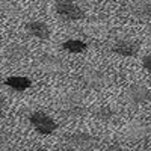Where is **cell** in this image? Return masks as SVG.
I'll return each instance as SVG.
<instances>
[{
    "instance_id": "obj_1",
    "label": "cell",
    "mask_w": 151,
    "mask_h": 151,
    "mask_svg": "<svg viewBox=\"0 0 151 151\" xmlns=\"http://www.w3.org/2000/svg\"><path fill=\"white\" fill-rule=\"evenodd\" d=\"M79 83L85 89L100 91V89H104L106 85L109 83V74L97 68H89V70H85L79 76Z\"/></svg>"
},
{
    "instance_id": "obj_2",
    "label": "cell",
    "mask_w": 151,
    "mask_h": 151,
    "mask_svg": "<svg viewBox=\"0 0 151 151\" xmlns=\"http://www.w3.org/2000/svg\"><path fill=\"white\" fill-rule=\"evenodd\" d=\"M55 11L65 21H77L85 17V11L73 0H58L55 3Z\"/></svg>"
},
{
    "instance_id": "obj_3",
    "label": "cell",
    "mask_w": 151,
    "mask_h": 151,
    "mask_svg": "<svg viewBox=\"0 0 151 151\" xmlns=\"http://www.w3.org/2000/svg\"><path fill=\"white\" fill-rule=\"evenodd\" d=\"M29 122L40 134H52L58 129V122L44 112L36 110L29 116Z\"/></svg>"
},
{
    "instance_id": "obj_4",
    "label": "cell",
    "mask_w": 151,
    "mask_h": 151,
    "mask_svg": "<svg viewBox=\"0 0 151 151\" xmlns=\"http://www.w3.org/2000/svg\"><path fill=\"white\" fill-rule=\"evenodd\" d=\"M62 110L70 116H80L86 112L85 100L79 92H70L62 98Z\"/></svg>"
},
{
    "instance_id": "obj_5",
    "label": "cell",
    "mask_w": 151,
    "mask_h": 151,
    "mask_svg": "<svg viewBox=\"0 0 151 151\" xmlns=\"http://www.w3.org/2000/svg\"><path fill=\"white\" fill-rule=\"evenodd\" d=\"M97 144V139L86 133H74L70 134L65 141V147L71 151H88Z\"/></svg>"
},
{
    "instance_id": "obj_6",
    "label": "cell",
    "mask_w": 151,
    "mask_h": 151,
    "mask_svg": "<svg viewBox=\"0 0 151 151\" xmlns=\"http://www.w3.org/2000/svg\"><path fill=\"white\" fill-rule=\"evenodd\" d=\"M36 65L41 71L47 73V74H59L65 71V64L60 58L55 56V55H42L38 58Z\"/></svg>"
},
{
    "instance_id": "obj_7",
    "label": "cell",
    "mask_w": 151,
    "mask_h": 151,
    "mask_svg": "<svg viewBox=\"0 0 151 151\" xmlns=\"http://www.w3.org/2000/svg\"><path fill=\"white\" fill-rule=\"evenodd\" d=\"M127 100L134 104H142L148 103L151 100V92L148 88L141 86V85H132L127 89Z\"/></svg>"
},
{
    "instance_id": "obj_8",
    "label": "cell",
    "mask_w": 151,
    "mask_h": 151,
    "mask_svg": "<svg viewBox=\"0 0 151 151\" xmlns=\"http://www.w3.org/2000/svg\"><path fill=\"white\" fill-rule=\"evenodd\" d=\"M26 32H27L30 36L36 38V40H41V41L48 40L50 33H52V32H50V27L47 26L44 21H38V20L29 21V23L26 24Z\"/></svg>"
},
{
    "instance_id": "obj_9",
    "label": "cell",
    "mask_w": 151,
    "mask_h": 151,
    "mask_svg": "<svg viewBox=\"0 0 151 151\" xmlns=\"http://www.w3.org/2000/svg\"><path fill=\"white\" fill-rule=\"evenodd\" d=\"M113 53H116L119 56H125V58H130V56H136L137 52H139V45L134 41L130 40H119L113 44L112 47Z\"/></svg>"
},
{
    "instance_id": "obj_10",
    "label": "cell",
    "mask_w": 151,
    "mask_h": 151,
    "mask_svg": "<svg viewBox=\"0 0 151 151\" xmlns=\"http://www.w3.org/2000/svg\"><path fill=\"white\" fill-rule=\"evenodd\" d=\"M3 55H5L6 60H9V62H20V60H23L24 58L27 56V48L24 47L23 44L12 42V44L5 47Z\"/></svg>"
},
{
    "instance_id": "obj_11",
    "label": "cell",
    "mask_w": 151,
    "mask_h": 151,
    "mask_svg": "<svg viewBox=\"0 0 151 151\" xmlns=\"http://www.w3.org/2000/svg\"><path fill=\"white\" fill-rule=\"evenodd\" d=\"M130 14L137 18H148L151 17V2L148 0H132L129 3Z\"/></svg>"
},
{
    "instance_id": "obj_12",
    "label": "cell",
    "mask_w": 151,
    "mask_h": 151,
    "mask_svg": "<svg viewBox=\"0 0 151 151\" xmlns=\"http://www.w3.org/2000/svg\"><path fill=\"white\" fill-rule=\"evenodd\" d=\"M5 86L11 88L12 91H17V92H23L29 89L32 86V80L26 76H9L8 79H5Z\"/></svg>"
},
{
    "instance_id": "obj_13",
    "label": "cell",
    "mask_w": 151,
    "mask_h": 151,
    "mask_svg": "<svg viewBox=\"0 0 151 151\" xmlns=\"http://www.w3.org/2000/svg\"><path fill=\"white\" fill-rule=\"evenodd\" d=\"M18 0H0V14L5 17H17L20 14Z\"/></svg>"
},
{
    "instance_id": "obj_14",
    "label": "cell",
    "mask_w": 151,
    "mask_h": 151,
    "mask_svg": "<svg viewBox=\"0 0 151 151\" xmlns=\"http://www.w3.org/2000/svg\"><path fill=\"white\" fill-rule=\"evenodd\" d=\"M62 48L68 53L79 55V53H83L88 48V44L83 42L82 40H67L65 42H62Z\"/></svg>"
},
{
    "instance_id": "obj_15",
    "label": "cell",
    "mask_w": 151,
    "mask_h": 151,
    "mask_svg": "<svg viewBox=\"0 0 151 151\" xmlns=\"http://www.w3.org/2000/svg\"><path fill=\"white\" fill-rule=\"evenodd\" d=\"M95 116L101 121H109L115 116V110L110 107H100L98 110H95Z\"/></svg>"
},
{
    "instance_id": "obj_16",
    "label": "cell",
    "mask_w": 151,
    "mask_h": 151,
    "mask_svg": "<svg viewBox=\"0 0 151 151\" xmlns=\"http://www.w3.org/2000/svg\"><path fill=\"white\" fill-rule=\"evenodd\" d=\"M142 65H144V68H145L147 71L151 73V55H147V56L142 59Z\"/></svg>"
},
{
    "instance_id": "obj_17",
    "label": "cell",
    "mask_w": 151,
    "mask_h": 151,
    "mask_svg": "<svg viewBox=\"0 0 151 151\" xmlns=\"http://www.w3.org/2000/svg\"><path fill=\"white\" fill-rule=\"evenodd\" d=\"M3 104H5V97H3L2 94H0V109L3 107Z\"/></svg>"
},
{
    "instance_id": "obj_18",
    "label": "cell",
    "mask_w": 151,
    "mask_h": 151,
    "mask_svg": "<svg viewBox=\"0 0 151 151\" xmlns=\"http://www.w3.org/2000/svg\"><path fill=\"white\" fill-rule=\"evenodd\" d=\"M112 2H116V0H112Z\"/></svg>"
}]
</instances>
